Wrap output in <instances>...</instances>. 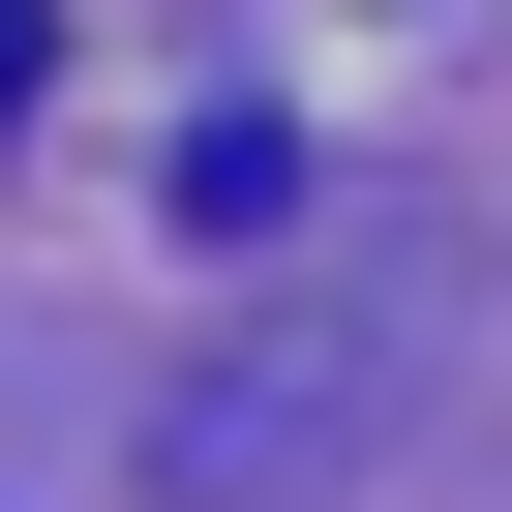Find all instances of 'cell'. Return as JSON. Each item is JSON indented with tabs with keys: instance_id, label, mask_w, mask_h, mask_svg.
Returning a JSON list of instances; mask_svg holds the SVG:
<instances>
[{
	"instance_id": "6da1fadb",
	"label": "cell",
	"mask_w": 512,
	"mask_h": 512,
	"mask_svg": "<svg viewBox=\"0 0 512 512\" xmlns=\"http://www.w3.org/2000/svg\"><path fill=\"white\" fill-rule=\"evenodd\" d=\"M31 91H61V31H31V0H0V121H31Z\"/></svg>"
}]
</instances>
